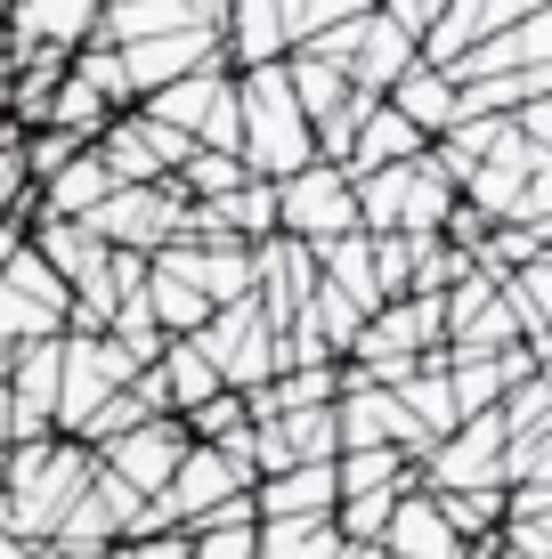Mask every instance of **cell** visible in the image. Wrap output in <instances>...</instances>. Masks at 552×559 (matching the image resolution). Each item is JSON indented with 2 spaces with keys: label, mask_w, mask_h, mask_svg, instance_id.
I'll use <instances>...</instances> for the list:
<instances>
[{
  "label": "cell",
  "mask_w": 552,
  "mask_h": 559,
  "mask_svg": "<svg viewBox=\"0 0 552 559\" xmlns=\"http://www.w3.org/2000/svg\"><path fill=\"white\" fill-rule=\"evenodd\" d=\"M236 122H244L236 163L252 170V179L277 187V179H293V170L317 163V139H309V122H301L293 90H284V57H277V66L236 73Z\"/></svg>",
  "instance_id": "cell-1"
},
{
  "label": "cell",
  "mask_w": 552,
  "mask_h": 559,
  "mask_svg": "<svg viewBox=\"0 0 552 559\" xmlns=\"http://www.w3.org/2000/svg\"><path fill=\"white\" fill-rule=\"evenodd\" d=\"M277 236L293 243H333V236H357V195H350V170L341 163H309L293 179H277Z\"/></svg>",
  "instance_id": "cell-2"
},
{
  "label": "cell",
  "mask_w": 552,
  "mask_h": 559,
  "mask_svg": "<svg viewBox=\"0 0 552 559\" xmlns=\"http://www.w3.org/2000/svg\"><path fill=\"white\" fill-rule=\"evenodd\" d=\"M179 219H187V195L171 179H146V187H114L82 227L106 243V252H139L146 260V252H163V243L179 236Z\"/></svg>",
  "instance_id": "cell-3"
},
{
  "label": "cell",
  "mask_w": 552,
  "mask_h": 559,
  "mask_svg": "<svg viewBox=\"0 0 552 559\" xmlns=\"http://www.w3.org/2000/svg\"><path fill=\"white\" fill-rule=\"evenodd\" d=\"M196 349L212 357L220 390H236V397H252V390H269V381H277V333L260 324V308H252V300L212 308V324L196 333Z\"/></svg>",
  "instance_id": "cell-4"
},
{
  "label": "cell",
  "mask_w": 552,
  "mask_h": 559,
  "mask_svg": "<svg viewBox=\"0 0 552 559\" xmlns=\"http://www.w3.org/2000/svg\"><path fill=\"white\" fill-rule=\"evenodd\" d=\"M496 462H504V421L471 414V421H455L439 447H423L414 487L423 495H480V487H496Z\"/></svg>",
  "instance_id": "cell-5"
},
{
  "label": "cell",
  "mask_w": 552,
  "mask_h": 559,
  "mask_svg": "<svg viewBox=\"0 0 552 559\" xmlns=\"http://www.w3.org/2000/svg\"><path fill=\"white\" fill-rule=\"evenodd\" d=\"M187 447H196V438H187V421H179V414H155V421H139V430H122L114 447H98V471H114L139 503H155V495L171 487V471H179Z\"/></svg>",
  "instance_id": "cell-6"
},
{
  "label": "cell",
  "mask_w": 552,
  "mask_h": 559,
  "mask_svg": "<svg viewBox=\"0 0 552 559\" xmlns=\"http://www.w3.org/2000/svg\"><path fill=\"white\" fill-rule=\"evenodd\" d=\"M309 293H317V252L309 243H293V236L252 243V308H260L269 333H284V324L309 308Z\"/></svg>",
  "instance_id": "cell-7"
},
{
  "label": "cell",
  "mask_w": 552,
  "mask_h": 559,
  "mask_svg": "<svg viewBox=\"0 0 552 559\" xmlns=\"http://www.w3.org/2000/svg\"><path fill=\"white\" fill-rule=\"evenodd\" d=\"M98 9H106V0H9V16H0L9 57H16V66H33V49L73 57L90 33H98Z\"/></svg>",
  "instance_id": "cell-8"
},
{
  "label": "cell",
  "mask_w": 552,
  "mask_h": 559,
  "mask_svg": "<svg viewBox=\"0 0 552 559\" xmlns=\"http://www.w3.org/2000/svg\"><path fill=\"white\" fill-rule=\"evenodd\" d=\"M114 57H122V82H130V106H139V98H155L163 82H187V73L220 66V33L187 25V33H155V41H130V49H114Z\"/></svg>",
  "instance_id": "cell-9"
},
{
  "label": "cell",
  "mask_w": 552,
  "mask_h": 559,
  "mask_svg": "<svg viewBox=\"0 0 552 559\" xmlns=\"http://www.w3.org/2000/svg\"><path fill=\"white\" fill-rule=\"evenodd\" d=\"M333 454H341L333 406H309V414H269V421H252V478H269V471H301V462H333Z\"/></svg>",
  "instance_id": "cell-10"
},
{
  "label": "cell",
  "mask_w": 552,
  "mask_h": 559,
  "mask_svg": "<svg viewBox=\"0 0 552 559\" xmlns=\"http://www.w3.org/2000/svg\"><path fill=\"white\" fill-rule=\"evenodd\" d=\"M528 66H552V9L544 16H520V25L488 33V41H471L463 57L447 66V82H488V73H528Z\"/></svg>",
  "instance_id": "cell-11"
},
{
  "label": "cell",
  "mask_w": 552,
  "mask_h": 559,
  "mask_svg": "<svg viewBox=\"0 0 552 559\" xmlns=\"http://www.w3.org/2000/svg\"><path fill=\"white\" fill-rule=\"evenodd\" d=\"M383 106H390V114H398V122H407L423 146H431V139H447V130L463 122V114H455V82H447L439 66H423V57H414V66L383 90Z\"/></svg>",
  "instance_id": "cell-12"
},
{
  "label": "cell",
  "mask_w": 552,
  "mask_h": 559,
  "mask_svg": "<svg viewBox=\"0 0 552 559\" xmlns=\"http://www.w3.org/2000/svg\"><path fill=\"white\" fill-rule=\"evenodd\" d=\"M333 503H341L333 462H301V471L252 478V519H333Z\"/></svg>",
  "instance_id": "cell-13"
},
{
  "label": "cell",
  "mask_w": 552,
  "mask_h": 559,
  "mask_svg": "<svg viewBox=\"0 0 552 559\" xmlns=\"http://www.w3.org/2000/svg\"><path fill=\"white\" fill-rule=\"evenodd\" d=\"M284 49H293V41H284L277 0H227V16H220V66H227V73L277 66Z\"/></svg>",
  "instance_id": "cell-14"
},
{
  "label": "cell",
  "mask_w": 552,
  "mask_h": 559,
  "mask_svg": "<svg viewBox=\"0 0 552 559\" xmlns=\"http://www.w3.org/2000/svg\"><path fill=\"white\" fill-rule=\"evenodd\" d=\"M383 559H463V544H455V527L439 519V503H431L423 487H407L390 503V527H383V544H374Z\"/></svg>",
  "instance_id": "cell-15"
},
{
  "label": "cell",
  "mask_w": 552,
  "mask_h": 559,
  "mask_svg": "<svg viewBox=\"0 0 552 559\" xmlns=\"http://www.w3.org/2000/svg\"><path fill=\"white\" fill-rule=\"evenodd\" d=\"M227 90H236V73L203 66V73H187V82H163L155 98H139V114H146V122H163V130H179V139H196V130L227 106Z\"/></svg>",
  "instance_id": "cell-16"
},
{
  "label": "cell",
  "mask_w": 552,
  "mask_h": 559,
  "mask_svg": "<svg viewBox=\"0 0 552 559\" xmlns=\"http://www.w3.org/2000/svg\"><path fill=\"white\" fill-rule=\"evenodd\" d=\"M25 243H33V260H42L49 276L66 284V293H82V284H98V276H106V243L90 236L82 219H33V236H25Z\"/></svg>",
  "instance_id": "cell-17"
},
{
  "label": "cell",
  "mask_w": 552,
  "mask_h": 559,
  "mask_svg": "<svg viewBox=\"0 0 552 559\" xmlns=\"http://www.w3.org/2000/svg\"><path fill=\"white\" fill-rule=\"evenodd\" d=\"M106 195H114V170L82 146L66 170H49V179L33 187V211H42V219H90V211H98Z\"/></svg>",
  "instance_id": "cell-18"
},
{
  "label": "cell",
  "mask_w": 552,
  "mask_h": 559,
  "mask_svg": "<svg viewBox=\"0 0 552 559\" xmlns=\"http://www.w3.org/2000/svg\"><path fill=\"white\" fill-rule=\"evenodd\" d=\"M414 154H423V139H414V130L398 122L383 98H374L366 114H357V130H350V154H341V170H350V179H366V170H398V163H414Z\"/></svg>",
  "instance_id": "cell-19"
},
{
  "label": "cell",
  "mask_w": 552,
  "mask_h": 559,
  "mask_svg": "<svg viewBox=\"0 0 552 559\" xmlns=\"http://www.w3.org/2000/svg\"><path fill=\"white\" fill-rule=\"evenodd\" d=\"M447 211H455V179L439 163H431V146L414 154V170H407V203H398V236L407 243H423V236H439L447 227Z\"/></svg>",
  "instance_id": "cell-20"
},
{
  "label": "cell",
  "mask_w": 552,
  "mask_h": 559,
  "mask_svg": "<svg viewBox=\"0 0 552 559\" xmlns=\"http://www.w3.org/2000/svg\"><path fill=\"white\" fill-rule=\"evenodd\" d=\"M155 381H163V406L171 414H196L203 397H220V373H212V357H203L196 341H163Z\"/></svg>",
  "instance_id": "cell-21"
},
{
  "label": "cell",
  "mask_w": 552,
  "mask_h": 559,
  "mask_svg": "<svg viewBox=\"0 0 552 559\" xmlns=\"http://www.w3.org/2000/svg\"><path fill=\"white\" fill-rule=\"evenodd\" d=\"M317 284H333V293H350L357 308H383V293H374V243L366 236H333V243H317Z\"/></svg>",
  "instance_id": "cell-22"
},
{
  "label": "cell",
  "mask_w": 552,
  "mask_h": 559,
  "mask_svg": "<svg viewBox=\"0 0 552 559\" xmlns=\"http://www.w3.org/2000/svg\"><path fill=\"white\" fill-rule=\"evenodd\" d=\"M252 559H341V535L333 519H260Z\"/></svg>",
  "instance_id": "cell-23"
},
{
  "label": "cell",
  "mask_w": 552,
  "mask_h": 559,
  "mask_svg": "<svg viewBox=\"0 0 552 559\" xmlns=\"http://www.w3.org/2000/svg\"><path fill=\"white\" fill-rule=\"evenodd\" d=\"M146 317H155V333H163V341H196L203 324H212V300H203L196 284L155 276V267H146Z\"/></svg>",
  "instance_id": "cell-24"
},
{
  "label": "cell",
  "mask_w": 552,
  "mask_h": 559,
  "mask_svg": "<svg viewBox=\"0 0 552 559\" xmlns=\"http://www.w3.org/2000/svg\"><path fill=\"white\" fill-rule=\"evenodd\" d=\"M414 462L398 447H357V454H333V487L341 495H374V487H407Z\"/></svg>",
  "instance_id": "cell-25"
},
{
  "label": "cell",
  "mask_w": 552,
  "mask_h": 559,
  "mask_svg": "<svg viewBox=\"0 0 552 559\" xmlns=\"http://www.w3.org/2000/svg\"><path fill=\"white\" fill-rule=\"evenodd\" d=\"M244 179H252V170H244V163H236V154H203V146H196V154H187V163H179V170H171V187H179V195H187V203H220V195H236V187H244Z\"/></svg>",
  "instance_id": "cell-26"
},
{
  "label": "cell",
  "mask_w": 552,
  "mask_h": 559,
  "mask_svg": "<svg viewBox=\"0 0 552 559\" xmlns=\"http://www.w3.org/2000/svg\"><path fill=\"white\" fill-rule=\"evenodd\" d=\"M407 487H414V478H407ZM407 487L341 495V503H333V535H341V544H383V527H390V503H398V495H407Z\"/></svg>",
  "instance_id": "cell-27"
},
{
  "label": "cell",
  "mask_w": 552,
  "mask_h": 559,
  "mask_svg": "<svg viewBox=\"0 0 552 559\" xmlns=\"http://www.w3.org/2000/svg\"><path fill=\"white\" fill-rule=\"evenodd\" d=\"M0 211H9V219H42V211H33V179H25V146H16V130H0Z\"/></svg>",
  "instance_id": "cell-28"
},
{
  "label": "cell",
  "mask_w": 552,
  "mask_h": 559,
  "mask_svg": "<svg viewBox=\"0 0 552 559\" xmlns=\"http://www.w3.org/2000/svg\"><path fill=\"white\" fill-rule=\"evenodd\" d=\"M374 243V293L407 300V236H366Z\"/></svg>",
  "instance_id": "cell-29"
},
{
  "label": "cell",
  "mask_w": 552,
  "mask_h": 559,
  "mask_svg": "<svg viewBox=\"0 0 552 559\" xmlns=\"http://www.w3.org/2000/svg\"><path fill=\"white\" fill-rule=\"evenodd\" d=\"M374 16H390V25L407 33V41H423V33L447 16V0H374Z\"/></svg>",
  "instance_id": "cell-30"
},
{
  "label": "cell",
  "mask_w": 552,
  "mask_h": 559,
  "mask_svg": "<svg viewBox=\"0 0 552 559\" xmlns=\"http://www.w3.org/2000/svg\"><path fill=\"white\" fill-rule=\"evenodd\" d=\"M9 252H25V219H9V211H0V260Z\"/></svg>",
  "instance_id": "cell-31"
},
{
  "label": "cell",
  "mask_w": 552,
  "mask_h": 559,
  "mask_svg": "<svg viewBox=\"0 0 552 559\" xmlns=\"http://www.w3.org/2000/svg\"><path fill=\"white\" fill-rule=\"evenodd\" d=\"M0 559H33V551H25V544H16V535H9V527H0Z\"/></svg>",
  "instance_id": "cell-32"
},
{
  "label": "cell",
  "mask_w": 552,
  "mask_h": 559,
  "mask_svg": "<svg viewBox=\"0 0 552 559\" xmlns=\"http://www.w3.org/2000/svg\"><path fill=\"white\" fill-rule=\"evenodd\" d=\"M0 16H9V0H0Z\"/></svg>",
  "instance_id": "cell-33"
},
{
  "label": "cell",
  "mask_w": 552,
  "mask_h": 559,
  "mask_svg": "<svg viewBox=\"0 0 552 559\" xmlns=\"http://www.w3.org/2000/svg\"><path fill=\"white\" fill-rule=\"evenodd\" d=\"M33 559H49V551H33Z\"/></svg>",
  "instance_id": "cell-34"
}]
</instances>
